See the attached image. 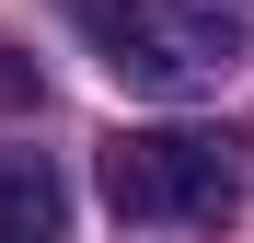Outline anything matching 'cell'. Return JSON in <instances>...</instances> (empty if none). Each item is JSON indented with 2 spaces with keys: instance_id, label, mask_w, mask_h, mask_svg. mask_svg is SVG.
Returning <instances> with one entry per match:
<instances>
[{
  "instance_id": "obj_1",
  "label": "cell",
  "mask_w": 254,
  "mask_h": 243,
  "mask_svg": "<svg viewBox=\"0 0 254 243\" xmlns=\"http://www.w3.org/2000/svg\"><path fill=\"white\" fill-rule=\"evenodd\" d=\"M69 23L104 47V70L150 104H185V93H220L243 70V23L208 12V0H69Z\"/></svg>"
},
{
  "instance_id": "obj_2",
  "label": "cell",
  "mask_w": 254,
  "mask_h": 243,
  "mask_svg": "<svg viewBox=\"0 0 254 243\" xmlns=\"http://www.w3.org/2000/svg\"><path fill=\"white\" fill-rule=\"evenodd\" d=\"M104 209L116 220H185V232H220L243 209V162L220 128H116L104 139Z\"/></svg>"
},
{
  "instance_id": "obj_3",
  "label": "cell",
  "mask_w": 254,
  "mask_h": 243,
  "mask_svg": "<svg viewBox=\"0 0 254 243\" xmlns=\"http://www.w3.org/2000/svg\"><path fill=\"white\" fill-rule=\"evenodd\" d=\"M0 243H69V174L47 151H0Z\"/></svg>"
},
{
  "instance_id": "obj_4",
  "label": "cell",
  "mask_w": 254,
  "mask_h": 243,
  "mask_svg": "<svg viewBox=\"0 0 254 243\" xmlns=\"http://www.w3.org/2000/svg\"><path fill=\"white\" fill-rule=\"evenodd\" d=\"M35 93H47V81H35V58L12 47V35H0V104H35Z\"/></svg>"
}]
</instances>
